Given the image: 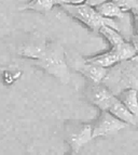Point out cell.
Here are the masks:
<instances>
[{
    "label": "cell",
    "mask_w": 138,
    "mask_h": 155,
    "mask_svg": "<svg viewBox=\"0 0 138 155\" xmlns=\"http://www.w3.org/2000/svg\"><path fill=\"white\" fill-rule=\"evenodd\" d=\"M104 84L115 96L125 89L138 90V54L109 68Z\"/></svg>",
    "instance_id": "obj_1"
},
{
    "label": "cell",
    "mask_w": 138,
    "mask_h": 155,
    "mask_svg": "<svg viewBox=\"0 0 138 155\" xmlns=\"http://www.w3.org/2000/svg\"><path fill=\"white\" fill-rule=\"evenodd\" d=\"M61 9L66 13L67 15L72 18L74 20L78 21L80 24L86 27L91 31L98 33L102 26L109 25L114 28L119 29V24L115 20H110L100 15L97 9L94 7L81 3V5H61Z\"/></svg>",
    "instance_id": "obj_2"
},
{
    "label": "cell",
    "mask_w": 138,
    "mask_h": 155,
    "mask_svg": "<svg viewBox=\"0 0 138 155\" xmlns=\"http://www.w3.org/2000/svg\"><path fill=\"white\" fill-rule=\"evenodd\" d=\"M33 63L44 72L61 80L63 83H67L69 80L68 65L65 58V52L63 48L57 45H49L44 57Z\"/></svg>",
    "instance_id": "obj_3"
},
{
    "label": "cell",
    "mask_w": 138,
    "mask_h": 155,
    "mask_svg": "<svg viewBox=\"0 0 138 155\" xmlns=\"http://www.w3.org/2000/svg\"><path fill=\"white\" fill-rule=\"evenodd\" d=\"M65 139L71 152L78 154L81 147L93 140V126L80 120H67L65 123Z\"/></svg>",
    "instance_id": "obj_4"
},
{
    "label": "cell",
    "mask_w": 138,
    "mask_h": 155,
    "mask_svg": "<svg viewBox=\"0 0 138 155\" xmlns=\"http://www.w3.org/2000/svg\"><path fill=\"white\" fill-rule=\"evenodd\" d=\"M85 98L99 111H108L115 96L104 83H91L85 87Z\"/></svg>",
    "instance_id": "obj_5"
},
{
    "label": "cell",
    "mask_w": 138,
    "mask_h": 155,
    "mask_svg": "<svg viewBox=\"0 0 138 155\" xmlns=\"http://www.w3.org/2000/svg\"><path fill=\"white\" fill-rule=\"evenodd\" d=\"M93 126V139L100 137H107L110 134H114L120 130L124 129L127 125L120 120L109 111H100L99 115L94 122Z\"/></svg>",
    "instance_id": "obj_6"
},
{
    "label": "cell",
    "mask_w": 138,
    "mask_h": 155,
    "mask_svg": "<svg viewBox=\"0 0 138 155\" xmlns=\"http://www.w3.org/2000/svg\"><path fill=\"white\" fill-rule=\"evenodd\" d=\"M72 66L91 83H104L108 74V68H104L102 66L87 62L84 58L76 59L72 62Z\"/></svg>",
    "instance_id": "obj_7"
},
{
    "label": "cell",
    "mask_w": 138,
    "mask_h": 155,
    "mask_svg": "<svg viewBox=\"0 0 138 155\" xmlns=\"http://www.w3.org/2000/svg\"><path fill=\"white\" fill-rule=\"evenodd\" d=\"M48 46L49 44H45L43 40L28 42V44L23 45L20 47L18 50V54L35 62L44 57L46 50H48Z\"/></svg>",
    "instance_id": "obj_8"
},
{
    "label": "cell",
    "mask_w": 138,
    "mask_h": 155,
    "mask_svg": "<svg viewBox=\"0 0 138 155\" xmlns=\"http://www.w3.org/2000/svg\"><path fill=\"white\" fill-rule=\"evenodd\" d=\"M87 62L93 63L95 65L102 66L104 68H111L114 65H117L118 63H120V59L119 55L115 51V49L113 48H109L108 50L104 52H100L95 55H91V57H85L84 58Z\"/></svg>",
    "instance_id": "obj_9"
},
{
    "label": "cell",
    "mask_w": 138,
    "mask_h": 155,
    "mask_svg": "<svg viewBox=\"0 0 138 155\" xmlns=\"http://www.w3.org/2000/svg\"><path fill=\"white\" fill-rule=\"evenodd\" d=\"M119 99L124 105L138 118V90L137 89H125L118 94Z\"/></svg>",
    "instance_id": "obj_10"
},
{
    "label": "cell",
    "mask_w": 138,
    "mask_h": 155,
    "mask_svg": "<svg viewBox=\"0 0 138 155\" xmlns=\"http://www.w3.org/2000/svg\"><path fill=\"white\" fill-rule=\"evenodd\" d=\"M98 34L109 44L110 48L118 47L119 45H121L122 42L125 41V39L121 35L120 31L112 27V26H109V25L102 26V28L99 29V31H98Z\"/></svg>",
    "instance_id": "obj_11"
},
{
    "label": "cell",
    "mask_w": 138,
    "mask_h": 155,
    "mask_svg": "<svg viewBox=\"0 0 138 155\" xmlns=\"http://www.w3.org/2000/svg\"><path fill=\"white\" fill-rule=\"evenodd\" d=\"M96 9H97V11L99 12L100 15H102L106 18H110V20L123 18L126 14V13L123 12L118 5L113 2L112 0H108L106 2L102 3Z\"/></svg>",
    "instance_id": "obj_12"
},
{
    "label": "cell",
    "mask_w": 138,
    "mask_h": 155,
    "mask_svg": "<svg viewBox=\"0 0 138 155\" xmlns=\"http://www.w3.org/2000/svg\"><path fill=\"white\" fill-rule=\"evenodd\" d=\"M54 7H56L54 0H29L23 7H20V10H28L45 14L50 12Z\"/></svg>",
    "instance_id": "obj_13"
},
{
    "label": "cell",
    "mask_w": 138,
    "mask_h": 155,
    "mask_svg": "<svg viewBox=\"0 0 138 155\" xmlns=\"http://www.w3.org/2000/svg\"><path fill=\"white\" fill-rule=\"evenodd\" d=\"M124 13H130L138 7V0H112Z\"/></svg>",
    "instance_id": "obj_14"
},
{
    "label": "cell",
    "mask_w": 138,
    "mask_h": 155,
    "mask_svg": "<svg viewBox=\"0 0 138 155\" xmlns=\"http://www.w3.org/2000/svg\"><path fill=\"white\" fill-rule=\"evenodd\" d=\"M130 18H132V25H133L134 35H138V7H136L130 12Z\"/></svg>",
    "instance_id": "obj_15"
},
{
    "label": "cell",
    "mask_w": 138,
    "mask_h": 155,
    "mask_svg": "<svg viewBox=\"0 0 138 155\" xmlns=\"http://www.w3.org/2000/svg\"><path fill=\"white\" fill-rule=\"evenodd\" d=\"M108 0H85V3L91 7H94V8H97L98 5H100L102 3L106 2Z\"/></svg>",
    "instance_id": "obj_16"
},
{
    "label": "cell",
    "mask_w": 138,
    "mask_h": 155,
    "mask_svg": "<svg viewBox=\"0 0 138 155\" xmlns=\"http://www.w3.org/2000/svg\"><path fill=\"white\" fill-rule=\"evenodd\" d=\"M130 42L133 44L134 48H135L136 52H137V54H138V35H133L132 38H130Z\"/></svg>",
    "instance_id": "obj_17"
},
{
    "label": "cell",
    "mask_w": 138,
    "mask_h": 155,
    "mask_svg": "<svg viewBox=\"0 0 138 155\" xmlns=\"http://www.w3.org/2000/svg\"><path fill=\"white\" fill-rule=\"evenodd\" d=\"M54 2H55V5L61 7V5H68V0H54Z\"/></svg>",
    "instance_id": "obj_18"
},
{
    "label": "cell",
    "mask_w": 138,
    "mask_h": 155,
    "mask_svg": "<svg viewBox=\"0 0 138 155\" xmlns=\"http://www.w3.org/2000/svg\"><path fill=\"white\" fill-rule=\"evenodd\" d=\"M85 3V0H68V5H81Z\"/></svg>",
    "instance_id": "obj_19"
},
{
    "label": "cell",
    "mask_w": 138,
    "mask_h": 155,
    "mask_svg": "<svg viewBox=\"0 0 138 155\" xmlns=\"http://www.w3.org/2000/svg\"><path fill=\"white\" fill-rule=\"evenodd\" d=\"M68 155H77V154H76V153H74V152H71L70 154H68Z\"/></svg>",
    "instance_id": "obj_20"
}]
</instances>
